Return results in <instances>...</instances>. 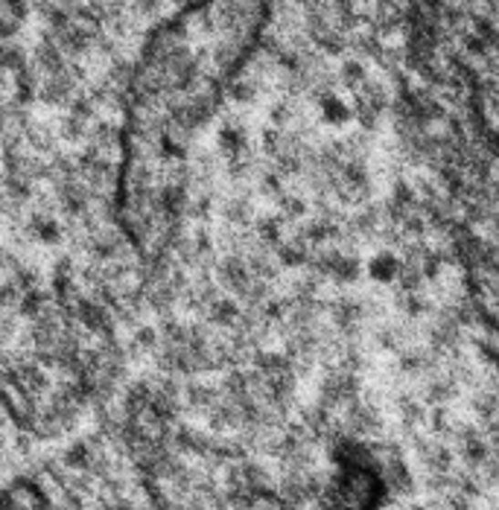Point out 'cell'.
<instances>
[{"instance_id": "6da1fadb", "label": "cell", "mask_w": 499, "mask_h": 510, "mask_svg": "<svg viewBox=\"0 0 499 510\" xmlns=\"http://www.w3.org/2000/svg\"><path fill=\"white\" fill-rule=\"evenodd\" d=\"M269 6H184L146 38L123 102L114 213L140 257L158 260L182 219L187 158L255 56Z\"/></svg>"}]
</instances>
